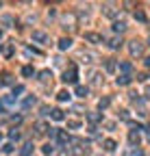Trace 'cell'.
<instances>
[{
	"instance_id": "8fae6325",
	"label": "cell",
	"mask_w": 150,
	"mask_h": 156,
	"mask_svg": "<svg viewBox=\"0 0 150 156\" xmlns=\"http://www.w3.org/2000/svg\"><path fill=\"white\" fill-rule=\"evenodd\" d=\"M105 150H109V152H113V150H115V141H111V139H107V141H105Z\"/></svg>"
},
{
	"instance_id": "484cf974",
	"label": "cell",
	"mask_w": 150,
	"mask_h": 156,
	"mask_svg": "<svg viewBox=\"0 0 150 156\" xmlns=\"http://www.w3.org/2000/svg\"><path fill=\"white\" fill-rule=\"evenodd\" d=\"M39 76H41V80H48V76L52 78V74H50V72H41V74H39Z\"/></svg>"
},
{
	"instance_id": "8992f818",
	"label": "cell",
	"mask_w": 150,
	"mask_h": 156,
	"mask_svg": "<svg viewBox=\"0 0 150 156\" xmlns=\"http://www.w3.org/2000/svg\"><path fill=\"white\" fill-rule=\"evenodd\" d=\"M130 52H133V54H142V43L133 41V43H130Z\"/></svg>"
},
{
	"instance_id": "5b68a950",
	"label": "cell",
	"mask_w": 150,
	"mask_h": 156,
	"mask_svg": "<svg viewBox=\"0 0 150 156\" xmlns=\"http://www.w3.org/2000/svg\"><path fill=\"white\" fill-rule=\"evenodd\" d=\"M70 46H72V39H70V37H63V39L59 41V48H61V50H68Z\"/></svg>"
},
{
	"instance_id": "2e32d148",
	"label": "cell",
	"mask_w": 150,
	"mask_h": 156,
	"mask_svg": "<svg viewBox=\"0 0 150 156\" xmlns=\"http://www.w3.org/2000/svg\"><path fill=\"white\" fill-rule=\"evenodd\" d=\"M120 69L124 72V74H128V72L133 69V67H130V63H120Z\"/></svg>"
},
{
	"instance_id": "9a60e30c",
	"label": "cell",
	"mask_w": 150,
	"mask_h": 156,
	"mask_svg": "<svg viewBox=\"0 0 150 156\" xmlns=\"http://www.w3.org/2000/svg\"><path fill=\"white\" fill-rule=\"evenodd\" d=\"M31 152H33V143H26L24 148H22V154H24V156H29Z\"/></svg>"
},
{
	"instance_id": "ffe728a7",
	"label": "cell",
	"mask_w": 150,
	"mask_h": 156,
	"mask_svg": "<svg viewBox=\"0 0 150 156\" xmlns=\"http://www.w3.org/2000/svg\"><path fill=\"white\" fill-rule=\"evenodd\" d=\"M57 139H59V143H65V141H68V139H70V137H68V134H65V132H59V134H57Z\"/></svg>"
},
{
	"instance_id": "3957f363",
	"label": "cell",
	"mask_w": 150,
	"mask_h": 156,
	"mask_svg": "<svg viewBox=\"0 0 150 156\" xmlns=\"http://www.w3.org/2000/svg\"><path fill=\"white\" fill-rule=\"evenodd\" d=\"M50 117L54 119V122H61V119H65V115H63L61 108H54V111H50Z\"/></svg>"
},
{
	"instance_id": "6da1fadb",
	"label": "cell",
	"mask_w": 150,
	"mask_h": 156,
	"mask_svg": "<svg viewBox=\"0 0 150 156\" xmlns=\"http://www.w3.org/2000/svg\"><path fill=\"white\" fill-rule=\"evenodd\" d=\"M63 82H76V65H70V69H65L63 74Z\"/></svg>"
},
{
	"instance_id": "5bb4252c",
	"label": "cell",
	"mask_w": 150,
	"mask_h": 156,
	"mask_svg": "<svg viewBox=\"0 0 150 156\" xmlns=\"http://www.w3.org/2000/svg\"><path fill=\"white\" fill-rule=\"evenodd\" d=\"M57 98L61 100V102H65V100H70V93H68V91H59V93H57Z\"/></svg>"
},
{
	"instance_id": "277c9868",
	"label": "cell",
	"mask_w": 150,
	"mask_h": 156,
	"mask_svg": "<svg viewBox=\"0 0 150 156\" xmlns=\"http://www.w3.org/2000/svg\"><path fill=\"white\" fill-rule=\"evenodd\" d=\"M48 39V35H46L44 31H35L33 33V41H46Z\"/></svg>"
},
{
	"instance_id": "ba28073f",
	"label": "cell",
	"mask_w": 150,
	"mask_h": 156,
	"mask_svg": "<svg viewBox=\"0 0 150 156\" xmlns=\"http://www.w3.org/2000/svg\"><path fill=\"white\" fill-rule=\"evenodd\" d=\"M128 141H130V145H137V143H139V134H137V132H130V134H128Z\"/></svg>"
},
{
	"instance_id": "1f68e13d",
	"label": "cell",
	"mask_w": 150,
	"mask_h": 156,
	"mask_svg": "<svg viewBox=\"0 0 150 156\" xmlns=\"http://www.w3.org/2000/svg\"><path fill=\"white\" fill-rule=\"evenodd\" d=\"M2 111H5V106H2V104H0V113H2Z\"/></svg>"
},
{
	"instance_id": "d6986e66",
	"label": "cell",
	"mask_w": 150,
	"mask_h": 156,
	"mask_svg": "<svg viewBox=\"0 0 150 156\" xmlns=\"http://www.w3.org/2000/svg\"><path fill=\"white\" fill-rule=\"evenodd\" d=\"M22 74H24V76H33V67H31V65L22 67Z\"/></svg>"
},
{
	"instance_id": "603a6c76",
	"label": "cell",
	"mask_w": 150,
	"mask_h": 156,
	"mask_svg": "<svg viewBox=\"0 0 150 156\" xmlns=\"http://www.w3.org/2000/svg\"><path fill=\"white\" fill-rule=\"evenodd\" d=\"M135 17H137L139 22H144V20H146V15H144V11H135Z\"/></svg>"
},
{
	"instance_id": "7c38bea8",
	"label": "cell",
	"mask_w": 150,
	"mask_h": 156,
	"mask_svg": "<svg viewBox=\"0 0 150 156\" xmlns=\"http://www.w3.org/2000/svg\"><path fill=\"white\" fill-rule=\"evenodd\" d=\"M128 82H130V76L128 74H124V76L118 78V85H128Z\"/></svg>"
},
{
	"instance_id": "d4e9b609",
	"label": "cell",
	"mask_w": 150,
	"mask_h": 156,
	"mask_svg": "<svg viewBox=\"0 0 150 156\" xmlns=\"http://www.w3.org/2000/svg\"><path fill=\"white\" fill-rule=\"evenodd\" d=\"M33 104H35V98H29V100L24 102V108H29V106H33Z\"/></svg>"
},
{
	"instance_id": "7a4b0ae2",
	"label": "cell",
	"mask_w": 150,
	"mask_h": 156,
	"mask_svg": "<svg viewBox=\"0 0 150 156\" xmlns=\"http://www.w3.org/2000/svg\"><path fill=\"white\" fill-rule=\"evenodd\" d=\"M85 39L91 41V43H100V41H102V37H100L98 33H85Z\"/></svg>"
},
{
	"instance_id": "44dd1931",
	"label": "cell",
	"mask_w": 150,
	"mask_h": 156,
	"mask_svg": "<svg viewBox=\"0 0 150 156\" xmlns=\"http://www.w3.org/2000/svg\"><path fill=\"white\" fill-rule=\"evenodd\" d=\"M78 126H81L78 119H70V122H68V128H78Z\"/></svg>"
},
{
	"instance_id": "9c48e42d",
	"label": "cell",
	"mask_w": 150,
	"mask_h": 156,
	"mask_svg": "<svg viewBox=\"0 0 150 156\" xmlns=\"http://www.w3.org/2000/svg\"><path fill=\"white\" fill-rule=\"evenodd\" d=\"M124 28H126V24H124V22H115V24H113V31H115V33H122Z\"/></svg>"
},
{
	"instance_id": "7402d4cb",
	"label": "cell",
	"mask_w": 150,
	"mask_h": 156,
	"mask_svg": "<svg viewBox=\"0 0 150 156\" xmlns=\"http://www.w3.org/2000/svg\"><path fill=\"white\" fill-rule=\"evenodd\" d=\"M98 106H100V108H107V106H109V98H102L100 102H98Z\"/></svg>"
},
{
	"instance_id": "52a82bcc",
	"label": "cell",
	"mask_w": 150,
	"mask_h": 156,
	"mask_svg": "<svg viewBox=\"0 0 150 156\" xmlns=\"http://www.w3.org/2000/svg\"><path fill=\"white\" fill-rule=\"evenodd\" d=\"M120 46H122V39H120V37L109 39V48H120Z\"/></svg>"
},
{
	"instance_id": "4dcf8cb0",
	"label": "cell",
	"mask_w": 150,
	"mask_h": 156,
	"mask_svg": "<svg viewBox=\"0 0 150 156\" xmlns=\"http://www.w3.org/2000/svg\"><path fill=\"white\" fill-rule=\"evenodd\" d=\"M146 93H148V96H150V85H148V89H146Z\"/></svg>"
},
{
	"instance_id": "83f0119b",
	"label": "cell",
	"mask_w": 150,
	"mask_h": 156,
	"mask_svg": "<svg viewBox=\"0 0 150 156\" xmlns=\"http://www.w3.org/2000/svg\"><path fill=\"white\" fill-rule=\"evenodd\" d=\"M128 156H144V152H142V150H133Z\"/></svg>"
},
{
	"instance_id": "f1b7e54d",
	"label": "cell",
	"mask_w": 150,
	"mask_h": 156,
	"mask_svg": "<svg viewBox=\"0 0 150 156\" xmlns=\"http://www.w3.org/2000/svg\"><path fill=\"white\" fill-rule=\"evenodd\" d=\"M46 128H48L46 124H37V130H39V132H46Z\"/></svg>"
},
{
	"instance_id": "30bf717a",
	"label": "cell",
	"mask_w": 150,
	"mask_h": 156,
	"mask_svg": "<svg viewBox=\"0 0 150 156\" xmlns=\"http://www.w3.org/2000/svg\"><path fill=\"white\" fill-rule=\"evenodd\" d=\"M87 119H89L91 124H98V122H100V115H98V113H89V115H87Z\"/></svg>"
},
{
	"instance_id": "f546056e",
	"label": "cell",
	"mask_w": 150,
	"mask_h": 156,
	"mask_svg": "<svg viewBox=\"0 0 150 156\" xmlns=\"http://www.w3.org/2000/svg\"><path fill=\"white\" fill-rule=\"evenodd\" d=\"M2 150H5V152L9 154V152H13V145H11V143H7V145H5V148H2Z\"/></svg>"
},
{
	"instance_id": "ac0fdd59",
	"label": "cell",
	"mask_w": 150,
	"mask_h": 156,
	"mask_svg": "<svg viewBox=\"0 0 150 156\" xmlns=\"http://www.w3.org/2000/svg\"><path fill=\"white\" fill-rule=\"evenodd\" d=\"M41 152H44V154H52V152H54V148H52L50 143H46L44 148H41Z\"/></svg>"
},
{
	"instance_id": "cb8c5ba5",
	"label": "cell",
	"mask_w": 150,
	"mask_h": 156,
	"mask_svg": "<svg viewBox=\"0 0 150 156\" xmlns=\"http://www.w3.org/2000/svg\"><path fill=\"white\" fill-rule=\"evenodd\" d=\"M9 137H11L13 141H17V139H20V132H17V130H11V132H9Z\"/></svg>"
},
{
	"instance_id": "4316f807",
	"label": "cell",
	"mask_w": 150,
	"mask_h": 156,
	"mask_svg": "<svg viewBox=\"0 0 150 156\" xmlns=\"http://www.w3.org/2000/svg\"><path fill=\"white\" fill-rule=\"evenodd\" d=\"M22 91H24V87H22V85H17V87L13 89V96H17V93H22Z\"/></svg>"
},
{
	"instance_id": "4fadbf2b",
	"label": "cell",
	"mask_w": 150,
	"mask_h": 156,
	"mask_svg": "<svg viewBox=\"0 0 150 156\" xmlns=\"http://www.w3.org/2000/svg\"><path fill=\"white\" fill-rule=\"evenodd\" d=\"M76 96L85 98V96H87V87H81V85H78V87H76Z\"/></svg>"
},
{
	"instance_id": "d6a6232c",
	"label": "cell",
	"mask_w": 150,
	"mask_h": 156,
	"mask_svg": "<svg viewBox=\"0 0 150 156\" xmlns=\"http://www.w3.org/2000/svg\"><path fill=\"white\" fill-rule=\"evenodd\" d=\"M0 37H2V33H0Z\"/></svg>"
},
{
	"instance_id": "e0dca14e",
	"label": "cell",
	"mask_w": 150,
	"mask_h": 156,
	"mask_svg": "<svg viewBox=\"0 0 150 156\" xmlns=\"http://www.w3.org/2000/svg\"><path fill=\"white\" fill-rule=\"evenodd\" d=\"M105 69H107V72H115V63H113V61H107V63H105Z\"/></svg>"
}]
</instances>
